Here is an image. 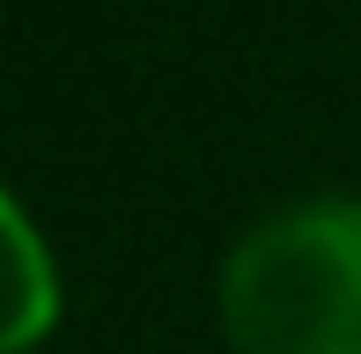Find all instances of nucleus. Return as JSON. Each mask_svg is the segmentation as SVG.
I'll return each instance as SVG.
<instances>
[{"label": "nucleus", "instance_id": "obj_1", "mask_svg": "<svg viewBox=\"0 0 361 354\" xmlns=\"http://www.w3.org/2000/svg\"><path fill=\"white\" fill-rule=\"evenodd\" d=\"M236 354H361V200L266 214L214 288Z\"/></svg>", "mask_w": 361, "mask_h": 354}, {"label": "nucleus", "instance_id": "obj_2", "mask_svg": "<svg viewBox=\"0 0 361 354\" xmlns=\"http://www.w3.org/2000/svg\"><path fill=\"white\" fill-rule=\"evenodd\" d=\"M8 229H15V273H23V295H15V325H8V354H30L52 332L59 317V281L44 273V236L30 229L23 207H8Z\"/></svg>", "mask_w": 361, "mask_h": 354}]
</instances>
